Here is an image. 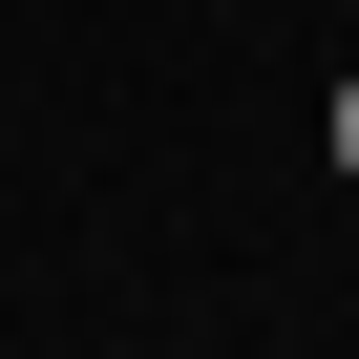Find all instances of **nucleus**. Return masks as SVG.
Here are the masks:
<instances>
[{"instance_id":"1","label":"nucleus","mask_w":359,"mask_h":359,"mask_svg":"<svg viewBox=\"0 0 359 359\" xmlns=\"http://www.w3.org/2000/svg\"><path fill=\"white\" fill-rule=\"evenodd\" d=\"M338 191H359V64H338Z\"/></svg>"}]
</instances>
